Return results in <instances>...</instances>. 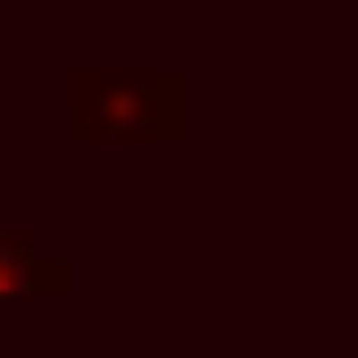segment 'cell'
<instances>
[{
    "label": "cell",
    "mask_w": 358,
    "mask_h": 358,
    "mask_svg": "<svg viewBox=\"0 0 358 358\" xmlns=\"http://www.w3.org/2000/svg\"><path fill=\"white\" fill-rule=\"evenodd\" d=\"M192 134L183 67H76L67 76V142L84 150H176Z\"/></svg>",
    "instance_id": "6da1fadb"
},
{
    "label": "cell",
    "mask_w": 358,
    "mask_h": 358,
    "mask_svg": "<svg viewBox=\"0 0 358 358\" xmlns=\"http://www.w3.org/2000/svg\"><path fill=\"white\" fill-rule=\"evenodd\" d=\"M59 292H76V267L50 259L34 234L0 225V300H59Z\"/></svg>",
    "instance_id": "7a4b0ae2"
}]
</instances>
